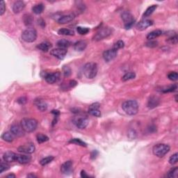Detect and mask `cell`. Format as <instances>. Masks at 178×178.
Segmentation results:
<instances>
[{
  "instance_id": "2e32d148",
  "label": "cell",
  "mask_w": 178,
  "mask_h": 178,
  "mask_svg": "<svg viewBox=\"0 0 178 178\" xmlns=\"http://www.w3.org/2000/svg\"><path fill=\"white\" fill-rule=\"evenodd\" d=\"M75 15L74 14H72V13H70V14H68V15H61V16H60L59 18H58L57 22H58L59 24H62V25H63V24L69 23V22L72 21V20L75 19Z\"/></svg>"
},
{
  "instance_id": "484cf974",
  "label": "cell",
  "mask_w": 178,
  "mask_h": 178,
  "mask_svg": "<svg viewBox=\"0 0 178 178\" xmlns=\"http://www.w3.org/2000/svg\"><path fill=\"white\" fill-rule=\"evenodd\" d=\"M52 47V45L49 43L44 42L40 43L39 45H37V48L41 51L43 52H47L49 50L50 48Z\"/></svg>"
},
{
  "instance_id": "74e56055",
  "label": "cell",
  "mask_w": 178,
  "mask_h": 178,
  "mask_svg": "<svg viewBox=\"0 0 178 178\" xmlns=\"http://www.w3.org/2000/svg\"><path fill=\"white\" fill-rule=\"evenodd\" d=\"M10 166L7 164V162H1V164H0V173H2L4 171L8 170Z\"/></svg>"
},
{
  "instance_id": "ba28073f",
  "label": "cell",
  "mask_w": 178,
  "mask_h": 178,
  "mask_svg": "<svg viewBox=\"0 0 178 178\" xmlns=\"http://www.w3.org/2000/svg\"><path fill=\"white\" fill-rule=\"evenodd\" d=\"M122 19L124 22V25L126 29L132 28L135 22V20L133 15L129 12H124L122 14Z\"/></svg>"
},
{
  "instance_id": "30bf717a",
  "label": "cell",
  "mask_w": 178,
  "mask_h": 178,
  "mask_svg": "<svg viewBox=\"0 0 178 178\" xmlns=\"http://www.w3.org/2000/svg\"><path fill=\"white\" fill-rule=\"evenodd\" d=\"M18 152L22 153L32 154L35 151V146L32 143H27V144L20 146L18 148Z\"/></svg>"
},
{
  "instance_id": "d6986e66",
  "label": "cell",
  "mask_w": 178,
  "mask_h": 178,
  "mask_svg": "<svg viewBox=\"0 0 178 178\" xmlns=\"http://www.w3.org/2000/svg\"><path fill=\"white\" fill-rule=\"evenodd\" d=\"M34 104L41 111H45L47 109V104L44 100L41 99V98H38L34 100Z\"/></svg>"
},
{
  "instance_id": "b9f144b4",
  "label": "cell",
  "mask_w": 178,
  "mask_h": 178,
  "mask_svg": "<svg viewBox=\"0 0 178 178\" xmlns=\"http://www.w3.org/2000/svg\"><path fill=\"white\" fill-rule=\"evenodd\" d=\"M168 78L171 81H177L178 79V74L177 72H170L168 75Z\"/></svg>"
},
{
  "instance_id": "3957f363",
  "label": "cell",
  "mask_w": 178,
  "mask_h": 178,
  "mask_svg": "<svg viewBox=\"0 0 178 178\" xmlns=\"http://www.w3.org/2000/svg\"><path fill=\"white\" fill-rule=\"evenodd\" d=\"M98 65L96 63H88L84 66L83 71L85 77L88 79H93L98 74Z\"/></svg>"
},
{
  "instance_id": "5bb4252c",
  "label": "cell",
  "mask_w": 178,
  "mask_h": 178,
  "mask_svg": "<svg viewBox=\"0 0 178 178\" xmlns=\"http://www.w3.org/2000/svg\"><path fill=\"white\" fill-rule=\"evenodd\" d=\"M153 25V21L151 20H143L140 21L136 25V29L139 31H143L146 29L148 27Z\"/></svg>"
},
{
  "instance_id": "8fae6325",
  "label": "cell",
  "mask_w": 178,
  "mask_h": 178,
  "mask_svg": "<svg viewBox=\"0 0 178 178\" xmlns=\"http://www.w3.org/2000/svg\"><path fill=\"white\" fill-rule=\"evenodd\" d=\"M67 54L66 49H63V48H56L53 49L50 51V54L52 55L58 59L62 60L65 58V55Z\"/></svg>"
},
{
  "instance_id": "bcb514c9",
  "label": "cell",
  "mask_w": 178,
  "mask_h": 178,
  "mask_svg": "<svg viewBox=\"0 0 178 178\" xmlns=\"http://www.w3.org/2000/svg\"><path fill=\"white\" fill-rule=\"evenodd\" d=\"M6 11V5L4 1H1L0 4V15H3Z\"/></svg>"
},
{
  "instance_id": "11a10c76",
  "label": "cell",
  "mask_w": 178,
  "mask_h": 178,
  "mask_svg": "<svg viewBox=\"0 0 178 178\" xmlns=\"http://www.w3.org/2000/svg\"><path fill=\"white\" fill-rule=\"evenodd\" d=\"M175 101L177 102V95H175Z\"/></svg>"
},
{
  "instance_id": "836d02e7",
  "label": "cell",
  "mask_w": 178,
  "mask_h": 178,
  "mask_svg": "<svg viewBox=\"0 0 178 178\" xmlns=\"http://www.w3.org/2000/svg\"><path fill=\"white\" fill-rule=\"evenodd\" d=\"M54 159V157H52V156L47 157H45V158H43V159H41V162H40V164H41V166H44L47 165V164H49L50 162H52Z\"/></svg>"
},
{
  "instance_id": "4dcf8cb0",
  "label": "cell",
  "mask_w": 178,
  "mask_h": 178,
  "mask_svg": "<svg viewBox=\"0 0 178 178\" xmlns=\"http://www.w3.org/2000/svg\"><path fill=\"white\" fill-rule=\"evenodd\" d=\"M136 77V74L134 72H129L125 74L122 77V82H127V81L130 80V79H133Z\"/></svg>"
},
{
  "instance_id": "d6a6232c",
  "label": "cell",
  "mask_w": 178,
  "mask_h": 178,
  "mask_svg": "<svg viewBox=\"0 0 178 178\" xmlns=\"http://www.w3.org/2000/svg\"><path fill=\"white\" fill-rule=\"evenodd\" d=\"M36 139H37V141L38 143H43L46 142V141H49V137L43 134H38L36 136Z\"/></svg>"
},
{
  "instance_id": "d590c367",
  "label": "cell",
  "mask_w": 178,
  "mask_h": 178,
  "mask_svg": "<svg viewBox=\"0 0 178 178\" xmlns=\"http://www.w3.org/2000/svg\"><path fill=\"white\" fill-rule=\"evenodd\" d=\"M166 41L169 44L171 45H176L178 42V39H177V35L176 34H175L174 35L170 36V37L168 38L166 40Z\"/></svg>"
},
{
  "instance_id": "f1b7e54d",
  "label": "cell",
  "mask_w": 178,
  "mask_h": 178,
  "mask_svg": "<svg viewBox=\"0 0 178 178\" xmlns=\"http://www.w3.org/2000/svg\"><path fill=\"white\" fill-rule=\"evenodd\" d=\"M58 34L59 35H63V36H74L75 35V32L74 31L71 30V29H61L58 31Z\"/></svg>"
},
{
  "instance_id": "7dc6e473",
  "label": "cell",
  "mask_w": 178,
  "mask_h": 178,
  "mask_svg": "<svg viewBox=\"0 0 178 178\" xmlns=\"http://www.w3.org/2000/svg\"><path fill=\"white\" fill-rule=\"evenodd\" d=\"M17 102L20 104H25L27 102V99L26 97H20L17 100Z\"/></svg>"
},
{
  "instance_id": "83f0119b",
  "label": "cell",
  "mask_w": 178,
  "mask_h": 178,
  "mask_svg": "<svg viewBox=\"0 0 178 178\" xmlns=\"http://www.w3.org/2000/svg\"><path fill=\"white\" fill-rule=\"evenodd\" d=\"M71 43L68 40L65 39H61L60 41H58L56 43V45L59 48H63V49H66L67 47L70 46Z\"/></svg>"
},
{
  "instance_id": "7c38bea8",
  "label": "cell",
  "mask_w": 178,
  "mask_h": 178,
  "mask_svg": "<svg viewBox=\"0 0 178 178\" xmlns=\"http://www.w3.org/2000/svg\"><path fill=\"white\" fill-rule=\"evenodd\" d=\"M100 103L96 102L90 105L89 108V113L90 115L95 117H100L101 116V111L100 110Z\"/></svg>"
},
{
  "instance_id": "f5cc1de1",
  "label": "cell",
  "mask_w": 178,
  "mask_h": 178,
  "mask_svg": "<svg viewBox=\"0 0 178 178\" xmlns=\"http://www.w3.org/2000/svg\"><path fill=\"white\" fill-rule=\"evenodd\" d=\"M6 177H7V178H15V175L13 174V173L9 174V175H6Z\"/></svg>"
},
{
  "instance_id": "f35d334b",
  "label": "cell",
  "mask_w": 178,
  "mask_h": 178,
  "mask_svg": "<svg viewBox=\"0 0 178 178\" xmlns=\"http://www.w3.org/2000/svg\"><path fill=\"white\" fill-rule=\"evenodd\" d=\"M24 22L27 26H29L32 24L33 22V18L32 15H25L24 16Z\"/></svg>"
},
{
  "instance_id": "db71d44e",
  "label": "cell",
  "mask_w": 178,
  "mask_h": 178,
  "mask_svg": "<svg viewBox=\"0 0 178 178\" xmlns=\"http://www.w3.org/2000/svg\"><path fill=\"white\" fill-rule=\"evenodd\" d=\"M37 177V176L34 174H29L27 175V177Z\"/></svg>"
},
{
  "instance_id": "4fadbf2b",
  "label": "cell",
  "mask_w": 178,
  "mask_h": 178,
  "mask_svg": "<svg viewBox=\"0 0 178 178\" xmlns=\"http://www.w3.org/2000/svg\"><path fill=\"white\" fill-rule=\"evenodd\" d=\"M11 132L14 134L15 136L21 137L25 135V130L22 127L21 125L19 124H13L11 127Z\"/></svg>"
},
{
  "instance_id": "ee69618b",
  "label": "cell",
  "mask_w": 178,
  "mask_h": 178,
  "mask_svg": "<svg viewBox=\"0 0 178 178\" xmlns=\"http://www.w3.org/2000/svg\"><path fill=\"white\" fill-rule=\"evenodd\" d=\"M63 75L65 77H68L69 76L71 75V70L68 66H64L63 68Z\"/></svg>"
},
{
  "instance_id": "cb8c5ba5",
  "label": "cell",
  "mask_w": 178,
  "mask_h": 178,
  "mask_svg": "<svg viewBox=\"0 0 178 178\" xmlns=\"http://www.w3.org/2000/svg\"><path fill=\"white\" fill-rule=\"evenodd\" d=\"M162 34V30L159 29H157V30L153 31V32H150L149 34H148V35L146 36L147 39L149 40V41H153V40L157 38L159 36H160Z\"/></svg>"
},
{
  "instance_id": "7a4b0ae2",
  "label": "cell",
  "mask_w": 178,
  "mask_h": 178,
  "mask_svg": "<svg viewBox=\"0 0 178 178\" xmlns=\"http://www.w3.org/2000/svg\"><path fill=\"white\" fill-rule=\"evenodd\" d=\"M20 125L25 132H34L38 127V121L34 118H23L20 121Z\"/></svg>"
},
{
  "instance_id": "ab89813d",
  "label": "cell",
  "mask_w": 178,
  "mask_h": 178,
  "mask_svg": "<svg viewBox=\"0 0 178 178\" xmlns=\"http://www.w3.org/2000/svg\"><path fill=\"white\" fill-rule=\"evenodd\" d=\"M124 47H125V43H124L122 41H118L113 45V48L116 50H118L123 48Z\"/></svg>"
},
{
  "instance_id": "6da1fadb",
  "label": "cell",
  "mask_w": 178,
  "mask_h": 178,
  "mask_svg": "<svg viewBox=\"0 0 178 178\" xmlns=\"http://www.w3.org/2000/svg\"><path fill=\"white\" fill-rule=\"evenodd\" d=\"M124 111L129 115H134L139 111V104L136 100H129L124 102L122 104Z\"/></svg>"
},
{
  "instance_id": "44dd1931",
  "label": "cell",
  "mask_w": 178,
  "mask_h": 178,
  "mask_svg": "<svg viewBox=\"0 0 178 178\" xmlns=\"http://www.w3.org/2000/svg\"><path fill=\"white\" fill-rule=\"evenodd\" d=\"M32 160V157L27 155H17L16 162L21 164H28Z\"/></svg>"
},
{
  "instance_id": "c3c4849f",
  "label": "cell",
  "mask_w": 178,
  "mask_h": 178,
  "mask_svg": "<svg viewBox=\"0 0 178 178\" xmlns=\"http://www.w3.org/2000/svg\"><path fill=\"white\" fill-rule=\"evenodd\" d=\"M77 82L75 80H70L68 82V86L69 89H70V88H74L75 86H77Z\"/></svg>"
},
{
  "instance_id": "816d5d0a",
  "label": "cell",
  "mask_w": 178,
  "mask_h": 178,
  "mask_svg": "<svg viewBox=\"0 0 178 178\" xmlns=\"http://www.w3.org/2000/svg\"><path fill=\"white\" fill-rule=\"evenodd\" d=\"M38 24H40V25H41L42 27L43 25L44 26V27L45 26V22L43 21V19H40V20H38Z\"/></svg>"
},
{
  "instance_id": "60d3db41",
  "label": "cell",
  "mask_w": 178,
  "mask_h": 178,
  "mask_svg": "<svg viewBox=\"0 0 178 178\" xmlns=\"http://www.w3.org/2000/svg\"><path fill=\"white\" fill-rule=\"evenodd\" d=\"M177 89V86L176 84H174V85L169 86V87L166 88V89H164L162 90V92L164 93H171V92H174L175 91H176V89Z\"/></svg>"
},
{
  "instance_id": "d4e9b609",
  "label": "cell",
  "mask_w": 178,
  "mask_h": 178,
  "mask_svg": "<svg viewBox=\"0 0 178 178\" xmlns=\"http://www.w3.org/2000/svg\"><path fill=\"white\" fill-rule=\"evenodd\" d=\"M14 137L15 135L11 132H4V134L1 135V139L4 140V141H6V142L8 143L13 142V140H14Z\"/></svg>"
},
{
  "instance_id": "f546056e",
  "label": "cell",
  "mask_w": 178,
  "mask_h": 178,
  "mask_svg": "<svg viewBox=\"0 0 178 178\" xmlns=\"http://www.w3.org/2000/svg\"><path fill=\"white\" fill-rule=\"evenodd\" d=\"M157 5H152L146 9V11H145V13H143V17L147 18V17H149L150 15H152L153 13V12L157 9Z\"/></svg>"
},
{
  "instance_id": "4316f807",
  "label": "cell",
  "mask_w": 178,
  "mask_h": 178,
  "mask_svg": "<svg viewBox=\"0 0 178 178\" xmlns=\"http://www.w3.org/2000/svg\"><path fill=\"white\" fill-rule=\"evenodd\" d=\"M45 9L44 4L42 3H40L38 4H36L34 6H33L32 11L36 15H39L42 13Z\"/></svg>"
},
{
  "instance_id": "9c48e42d",
  "label": "cell",
  "mask_w": 178,
  "mask_h": 178,
  "mask_svg": "<svg viewBox=\"0 0 178 178\" xmlns=\"http://www.w3.org/2000/svg\"><path fill=\"white\" fill-rule=\"evenodd\" d=\"M118 54V50L113 49H108L107 51H104L103 52V58L104 59V61L106 62H109L111 61L112 60H113L117 56Z\"/></svg>"
},
{
  "instance_id": "8992f818",
  "label": "cell",
  "mask_w": 178,
  "mask_h": 178,
  "mask_svg": "<svg viewBox=\"0 0 178 178\" xmlns=\"http://www.w3.org/2000/svg\"><path fill=\"white\" fill-rule=\"evenodd\" d=\"M112 32H113V29L110 27H103L96 33V34L93 37V41H100L101 40L106 38L111 35Z\"/></svg>"
},
{
  "instance_id": "1f68e13d",
  "label": "cell",
  "mask_w": 178,
  "mask_h": 178,
  "mask_svg": "<svg viewBox=\"0 0 178 178\" xmlns=\"http://www.w3.org/2000/svg\"><path fill=\"white\" fill-rule=\"evenodd\" d=\"M178 175V168L175 167L173 168L170 169V170L168 172L167 177L170 178H174V177H177Z\"/></svg>"
},
{
  "instance_id": "8d00e7d4",
  "label": "cell",
  "mask_w": 178,
  "mask_h": 178,
  "mask_svg": "<svg viewBox=\"0 0 178 178\" xmlns=\"http://www.w3.org/2000/svg\"><path fill=\"white\" fill-rule=\"evenodd\" d=\"M77 31L78 34H80V35H86V34H87L89 32L90 29L87 28V27H78L77 28Z\"/></svg>"
},
{
  "instance_id": "e575fe53",
  "label": "cell",
  "mask_w": 178,
  "mask_h": 178,
  "mask_svg": "<svg viewBox=\"0 0 178 178\" xmlns=\"http://www.w3.org/2000/svg\"><path fill=\"white\" fill-rule=\"evenodd\" d=\"M70 143H73V144L77 145V146H80L82 147H86L87 145H86V143H84V141H82V140L79 139H72L69 141Z\"/></svg>"
},
{
  "instance_id": "681fc988",
  "label": "cell",
  "mask_w": 178,
  "mask_h": 178,
  "mask_svg": "<svg viewBox=\"0 0 178 178\" xmlns=\"http://www.w3.org/2000/svg\"><path fill=\"white\" fill-rule=\"evenodd\" d=\"M91 159H94L96 158L97 155H98V152H97L96 150H94V151L92 152V153H91Z\"/></svg>"
},
{
  "instance_id": "7bdbcfd3",
  "label": "cell",
  "mask_w": 178,
  "mask_h": 178,
  "mask_svg": "<svg viewBox=\"0 0 178 178\" xmlns=\"http://www.w3.org/2000/svg\"><path fill=\"white\" fill-rule=\"evenodd\" d=\"M177 153H175L174 155H173L172 156H170V159H169V163H170L171 165H174V164L177 163L178 158H177Z\"/></svg>"
},
{
  "instance_id": "9a60e30c",
  "label": "cell",
  "mask_w": 178,
  "mask_h": 178,
  "mask_svg": "<svg viewBox=\"0 0 178 178\" xmlns=\"http://www.w3.org/2000/svg\"><path fill=\"white\" fill-rule=\"evenodd\" d=\"M72 162L69 160L65 162L61 166V171L63 174L68 175L72 172Z\"/></svg>"
},
{
  "instance_id": "603a6c76",
  "label": "cell",
  "mask_w": 178,
  "mask_h": 178,
  "mask_svg": "<svg viewBox=\"0 0 178 178\" xmlns=\"http://www.w3.org/2000/svg\"><path fill=\"white\" fill-rule=\"evenodd\" d=\"M86 46H87V43H86V41H79L74 44V49H75L76 51L82 52L86 49Z\"/></svg>"
},
{
  "instance_id": "277c9868",
  "label": "cell",
  "mask_w": 178,
  "mask_h": 178,
  "mask_svg": "<svg viewBox=\"0 0 178 178\" xmlns=\"http://www.w3.org/2000/svg\"><path fill=\"white\" fill-rule=\"evenodd\" d=\"M170 146L164 143H159V144L155 145L153 147V152L155 156L158 157H163L170 151Z\"/></svg>"
},
{
  "instance_id": "f907efd6",
  "label": "cell",
  "mask_w": 178,
  "mask_h": 178,
  "mask_svg": "<svg viewBox=\"0 0 178 178\" xmlns=\"http://www.w3.org/2000/svg\"><path fill=\"white\" fill-rule=\"evenodd\" d=\"M81 177L85 178V177H89V176L86 174V173L85 172V171L82 170V172H81Z\"/></svg>"
},
{
  "instance_id": "f6af8a7d",
  "label": "cell",
  "mask_w": 178,
  "mask_h": 178,
  "mask_svg": "<svg viewBox=\"0 0 178 178\" xmlns=\"http://www.w3.org/2000/svg\"><path fill=\"white\" fill-rule=\"evenodd\" d=\"M157 45H158V42H157V41H149V42L146 43V46L148 47H150V48L155 47H157Z\"/></svg>"
},
{
  "instance_id": "e0dca14e",
  "label": "cell",
  "mask_w": 178,
  "mask_h": 178,
  "mask_svg": "<svg viewBox=\"0 0 178 178\" xmlns=\"http://www.w3.org/2000/svg\"><path fill=\"white\" fill-rule=\"evenodd\" d=\"M59 79V73L58 72H54V73H49L45 75V79L46 82L49 84H52L56 83Z\"/></svg>"
},
{
  "instance_id": "52a82bcc",
  "label": "cell",
  "mask_w": 178,
  "mask_h": 178,
  "mask_svg": "<svg viewBox=\"0 0 178 178\" xmlns=\"http://www.w3.org/2000/svg\"><path fill=\"white\" fill-rule=\"evenodd\" d=\"M89 118L85 115H79L77 116L74 117L73 118V123L77 128L80 129L86 128L89 125Z\"/></svg>"
},
{
  "instance_id": "7402d4cb",
  "label": "cell",
  "mask_w": 178,
  "mask_h": 178,
  "mask_svg": "<svg viewBox=\"0 0 178 178\" xmlns=\"http://www.w3.org/2000/svg\"><path fill=\"white\" fill-rule=\"evenodd\" d=\"M25 7V3L22 1H17L13 5V11L15 13H20Z\"/></svg>"
},
{
  "instance_id": "ffe728a7",
  "label": "cell",
  "mask_w": 178,
  "mask_h": 178,
  "mask_svg": "<svg viewBox=\"0 0 178 178\" xmlns=\"http://www.w3.org/2000/svg\"><path fill=\"white\" fill-rule=\"evenodd\" d=\"M160 99L158 97L156 96H152L150 97L148 101V107L150 109L155 108L159 104Z\"/></svg>"
},
{
  "instance_id": "ac0fdd59",
  "label": "cell",
  "mask_w": 178,
  "mask_h": 178,
  "mask_svg": "<svg viewBox=\"0 0 178 178\" xmlns=\"http://www.w3.org/2000/svg\"><path fill=\"white\" fill-rule=\"evenodd\" d=\"M16 157L17 154L13 153V152L8 151L6 152L3 155V159L7 163H11V162H16Z\"/></svg>"
},
{
  "instance_id": "5b68a950",
  "label": "cell",
  "mask_w": 178,
  "mask_h": 178,
  "mask_svg": "<svg viewBox=\"0 0 178 178\" xmlns=\"http://www.w3.org/2000/svg\"><path fill=\"white\" fill-rule=\"evenodd\" d=\"M37 38V32L34 28H28L22 33V39L27 43H33Z\"/></svg>"
}]
</instances>
